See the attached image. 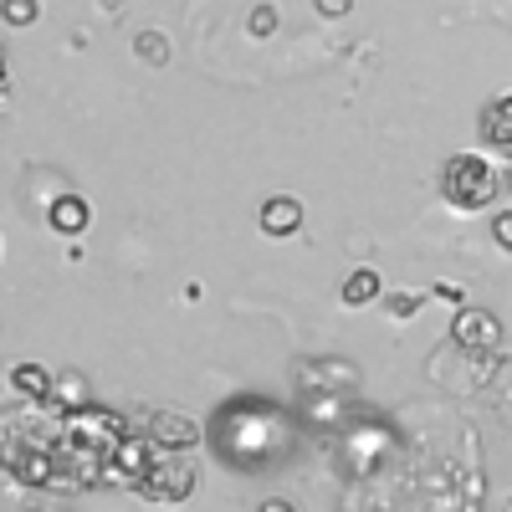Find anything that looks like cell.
Segmentation results:
<instances>
[{
  "mask_svg": "<svg viewBox=\"0 0 512 512\" xmlns=\"http://www.w3.org/2000/svg\"><path fill=\"white\" fill-rule=\"evenodd\" d=\"M52 369H41V364H16L11 369V384H16V395H26V400H41L47 405L52 400Z\"/></svg>",
  "mask_w": 512,
  "mask_h": 512,
  "instance_id": "obj_9",
  "label": "cell"
},
{
  "mask_svg": "<svg viewBox=\"0 0 512 512\" xmlns=\"http://www.w3.org/2000/svg\"><path fill=\"white\" fill-rule=\"evenodd\" d=\"M492 241L502 251H512V210H497V216H492Z\"/></svg>",
  "mask_w": 512,
  "mask_h": 512,
  "instance_id": "obj_15",
  "label": "cell"
},
{
  "mask_svg": "<svg viewBox=\"0 0 512 512\" xmlns=\"http://www.w3.org/2000/svg\"><path fill=\"white\" fill-rule=\"evenodd\" d=\"M451 344L466 349V354H497L502 349V318L487 313V308H456Z\"/></svg>",
  "mask_w": 512,
  "mask_h": 512,
  "instance_id": "obj_2",
  "label": "cell"
},
{
  "mask_svg": "<svg viewBox=\"0 0 512 512\" xmlns=\"http://www.w3.org/2000/svg\"><path fill=\"white\" fill-rule=\"evenodd\" d=\"M134 492H144V497H154V502H180V497L195 492V466L175 461V451H164V461H154V472H149Z\"/></svg>",
  "mask_w": 512,
  "mask_h": 512,
  "instance_id": "obj_3",
  "label": "cell"
},
{
  "mask_svg": "<svg viewBox=\"0 0 512 512\" xmlns=\"http://www.w3.org/2000/svg\"><path fill=\"white\" fill-rule=\"evenodd\" d=\"M441 200L451 205V210H466V216H472V210H487L497 195H502V169L487 159V154H451L446 164H441Z\"/></svg>",
  "mask_w": 512,
  "mask_h": 512,
  "instance_id": "obj_1",
  "label": "cell"
},
{
  "mask_svg": "<svg viewBox=\"0 0 512 512\" xmlns=\"http://www.w3.org/2000/svg\"><path fill=\"white\" fill-rule=\"evenodd\" d=\"M6 103H11V88H6V77H0V118H6Z\"/></svg>",
  "mask_w": 512,
  "mask_h": 512,
  "instance_id": "obj_17",
  "label": "cell"
},
{
  "mask_svg": "<svg viewBox=\"0 0 512 512\" xmlns=\"http://www.w3.org/2000/svg\"><path fill=\"white\" fill-rule=\"evenodd\" d=\"M277 21H282V16H277V6L267 0V6H251V21H246V31H251V36H272V31H277Z\"/></svg>",
  "mask_w": 512,
  "mask_h": 512,
  "instance_id": "obj_13",
  "label": "cell"
},
{
  "mask_svg": "<svg viewBox=\"0 0 512 512\" xmlns=\"http://www.w3.org/2000/svg\"><path fill=\"white\" fill-rule=\"evenodd\" d=\"M0 77H6V52H0Z\"/></svg>",
  "mask_w": 512,
  "mask_h": 512,
  "instance_id": "obj_19",
  "label": "cell"
},
{
  "mask_svg": "<svg viewBox=\"0 0 512 512\" xmlns=\"http://www.w3.org/2000/svg\"><path fill=\"white\" fill-rule=\"evenodd\" d=\"M88 221H93V210H88V200H82V195H57L52 200V210H47V226L57 231V236H82V231H88Z\"/></svg>",
  "mask_w": 512,
  "mask_h": 512,
  "instance_id": "obj_7",
  "label": "cell"
},
{
  "mask_svg": "<svg viewBox=\"0 0 512 512\" xmlns=\"http://www.w3.org/2000/svg\"><path fill=\"white\" fill-rule=\"evenodd\" d=\"M36 16H41L36 0H0V21L6 26H36Z\"/></svg>",
  "mask_w": 512,
  "mask_h": 512,
  "instance_id": "obj_12",
  "label": "cell"
},
{
  "mask_svg": "<svg viewBox=\"0 0 512 512\" xmlns=\"http://www.w3.org/2000/svg\"><path fill=\"white\" fill-rule=\"evenodd\" d=\"M200 420H190V415H180V410H154L149 415V441L159 446V451H175V456H185L190 446H200Z\"/></svg>",
  "mask_w": 512,
  "mask_h": 512,
  "instance_id": "obj_4",
  "label": "cell"
},
{
  "mask_svg": "<svg viewBox=\"0 0 512 512\" xmlns=\"http://www.w3.org/2000/svg\"><path fill=\"white\" fill-rule=\"evenodd\" d=\"M313 11H318L323 21H344V16L354 11V0H313Z\"/></svg>",
  "mask_w": 512,
  "mask_h": 512,
  "instance_id": "obj_16",
  "label": "cell"
},
{
  "mask_svg": "<svg viewBox=\"0 0 512 512\" xmlns=\"http://www.w3.org/2000/svg\"><path fill=\"white\" fill-rule=\"evenodd\" d=\"M134 52L149 62V67H164L169 62V41L159 36V31H139V41H134Z\"/></svg>",
  "mask_w": 512,
  "mask_h": 512,
  "instance_id": "obj_11",
  "label": "cell"
},
{
  "mask_svg": "<svg viewBox=\"0 0 512 512\" xmlns=\"http://www.w3.org/2000/svg\"><path fill=\"white\" fill-rule=\"evenodd\" d=\"M502 190H512V159H507V169H502Z\"/></svg>",
  "mask_w": 512,
  "mask_h": 512,
  "instance_id": "obj_18",
  "label": "cell"
},
{
  "mask_svg": "<svg viewBox=\"0 0 512 512\" xmlns=\"http://www.w3.org/2000/svg\"><path fill=\"white\" fill-rule=\"evenodd\" d=\"M420 303H425L420 292H390V313H395V318H415Z\"/></svg>",
  "mask_w": 512,
  "mask_h": 512,
  "instance_id": "obj_14",
  "label": "cell"
},
{
  "mask_svg": "<svg viewBox=\"0 0 512 512\" xmlns=\"http://www.w3.org/2000/svg\"><path fill=\"white\" fill-rule=\"evenodd\" d=\"M52 405H57V410H77V405H88L82 374H62V379H52Z\"/></svg>",
  "mask_w": 512,
  "mask_h": 512,
  "instance_id": "obj_10",
  "label": "cell"
},
{
  "mask_svg": "<svg viewBox=\"0 0 512 512\" xmlns=\"http://www.w3.org/2000/svg\"><path fill=\"white\" fill-rule=\"evenodd\" d=\"M338 297H344L349 308H369V303H379V297H384V277L374 267H354L344 277V287H338Z\"/></svg>",
  "mask_w": 512,
  "mask_h": 512,
  "instance_id": "obj_8",
  "label": "cell"
},
{
  "mask_svg": "<svg viewBox=\"0 0 512 512\" xmlns=\"http://www.w3.org/2000/svg\"><path fill=\"white\" fill-rule=\"evenodd\" d=\"M477 139H482L492 154L512 159V93H497V98L482 103V113H477Z\"/></svg>",
  "mask_w": 512,
  "mask_h": 512,
  "instance_id": "obj_5",
  "label": "cell"
},
{
  "mask_svg": "<svg viewBox=\"0 0 512 512\" xmlns=\"http://www.w3.org/2000/svg\"><path fill=\"white\" fill-rule=\"evenodd\" d=\"M256 221H262L267 236H297L303 231V200L297 195H267L262 210H256Z\"/></svg>",
  "mask_w": 512,
  "mask_h": 512,
  "instance_id": "obj_6",
  "label": "cell"
}]
</instances>
